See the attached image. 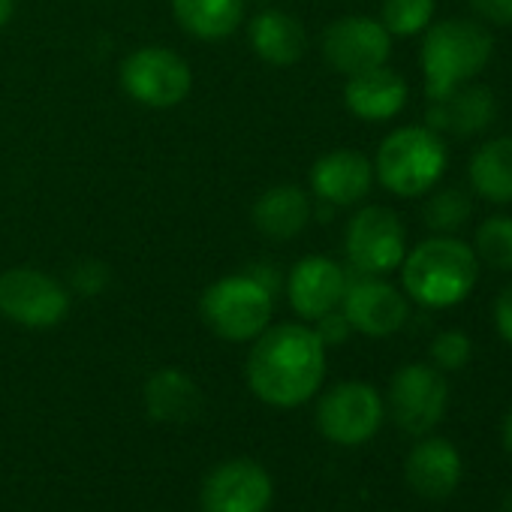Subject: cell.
<instances>
[{"label": "cell", "mask_w": 512, "mask_h": 512, "mask_svg": "<svg viewBox=\"0 0 512 512\" xmlns=\"http://www.w3.org/2000/svg\"><path fill=\"white\" fill-rule=\"evenodd\" d=\"M470 196L458 187H446V190H437L425 208H422V220L428 229H434L437 235H449L455 229H461L470 217Z\"/></svg>", "instance_id": "obj_25"}, {"label": "cell", "mask_w": 512, "mask_h": 512, "mask_svg": "<svg viewBox=\"0 0 512 512\" xmlns=\"http://www.w3.org/2000/svg\"><path fill=\"white\" fill-rule=\"evenodd\" d=\"M250 43L263 61L275 67H287L305 55L308 37L293 16L281 10H266L250 22Z\"/></svg>", "instance_id": "obj_20"}, {"label": "cell", "mask_w": 512, "mask_h": 512, "mask_svg": "<svg viewBox=\"0 0 512 512\" xmlns=\"http://www.w3.org/2000/svg\"><path fill=\"white\" fill-rule=\"evenodd\" d=\"M181 28L199 40L229 37L244 16V0H172Z\"/></svg>", "instance_id": "obj_23"}, {"label": "cell", "mask_w": 512, "mask_h": 512, "mask_svg": "<svg viewBox=\"0 0 512 512\" xmlns=\"http://www.w3.org/2000/svg\"><path fill=\"white\" fill-rule=\"evenodd\" d=\"M491 52L494 40L479 22L449 19L434 28L428 25L419 52L428 100H443L461 85L473 82L488 67Z\"/></svg>", "instance_id": "obj_3"}, {"label": "cell", "mask_w": 512, "mask_h": 512, "mask_svg": "<svg viewBox=\"0 0 512 512\" xmlns=\"http://www.w3.org/2000/svg\"><path fill=\"white\" fill-rule=\"evenodd\" d=\"M389 52H392L389 31L365 16H347L329 25L323 34V55L344 76L383 67L389 61Z\"/></svg>", "instance_id": "obj_12"}, {"label": "cell", "mask_w": 512, "mask_h": 512, "mask_svg": "<svg viewBox=\"0 0 512 512\" xmlns=\"http://www.w3.org/2000/svg\"><path fill=\"white\" fill-rule=\"evenodd\" d=\"M494 326H497L500 338L512 347V284L494 302Z\"/></svg>", "instance_id": "obj_30"}, {"label": "cell", "mask_w": 512, "mask_h": 512, "mask_svg": "<svg viewBox=\"0 0 512 512\" xmlns=\"http://www.w3.org/2000/svg\"><path fill=\"white\" fill-rule=\"evenodd\" d=\"M317 425L323 437L338 446L368 443L383 425V398L368 383H338L320 398Z\"/></svg>", "instance_id": "obj_7"}, {"label": "cell", "mask_w": 512, "mask_h": 512, "mask_svg": "<svg viewBox=\"0 0 512 512\" xmlns=\"http://www.w3.org/2000/svg\"><path fill=\"white\" fill-rule=\"evenodd\" d=\"M347 275L329 256H305L290 275V305L305 320H320L344 299Z\"/></svg>", "instance_id": "obj_14"}, {"label": "cell", "mask_w": 512, "mask_h": 512, "mask_svg": "<svg viewBox=\"0 0 512 512\" xmlns=\"http://www.w3.org/2000/svg\"><path fill=\"white\" fill-rule=\"evenodd\" d=\"M407 94V82L383 64L350 76L344 88V103L362 121H389L407 106Z\"/></svg>", "instance_id": "obj_16"}, {"label": "cell", "mask_w": 512, "mask_h": 512, "mask_svg": "<svg viewBox=\"0 0 512 512\" xmlns=\"http://www.w3.org/2000/svg\"><path fill=\"white\" fill-rule=\"evenodd\" d=\"M13 16V0H0V28H4Z\"/></svg>", "instance_id": "obj_32"}, {"label": "cell", "mask_w": 512, "mask_h": 512, "mask_svg": "<svg viewBox=\"0 0 512 512\" xmlns=\"http://www.w3.org/2000/svg\"><path fill=\"white\" fill-rule=\"evenodd\" d=\"M500 512H512V491L503 497V503H500Z\"/></svg>", "instance_id": "obj_33"}, {"label": "cell", "mask_w": 512, "mask_h": 512, "mask_svg": "<svg viewBox=\"0 0 512 512\" xmlns=\"http://www.w3.org/2000/svg\"><path fill=\"white\" fill-rule=\"evenodd\" d=\"M473 253L476 260H482L494 272H512V217L509 214L485 217L476 229Z\"/></svg>", "instance_id": "obj_24"}, {"label": "cell", "mask_w": 512, "mask_h": 512, "mask_svg": "<svg viewBox=\"0 0 512 512\" xmlns=\"http://www.w3.org/2000/svg\"><path fill=\"white\" fill-rule=\"evenodd\" d=\"M247 386L272 407H302L326 377V344L299 323L266 329L247 356Z\"/></svg>", "instance_id": "obj_1"}, {"label": "cell", "mask_w": 512, "mask_h": 512, "mask_svg": "<svg viewBox=\"0 0 512 512\" xmlns=\"http://www.w3.org/2000/svg\"><path fill=\"white\" fill-rule=\"evenodd\" d=\"M341 305H344L347 323L368 338L395 335L410 317L407 299L392 284L380 281L377 275H365V278L347 284Z\"/></svg>", "instance_id": "obj_13"}, {"label": "cell", "mask_w": 512, "mask_h": 512, "mask_svg": "<svg viewBox=\"0 0 512 512\" xmlns=\"http://www.w3.org/2000/svg\"><path fill=\"white\" fill-rule=\"evenodd\" d=\"M199 407H202L199 386L175 368H163L145 383V410L151 419L163 425H187L190 419L199 416Z\"/></svg>", "instance_id": "obj_19"}, {"label": "cell", "mask_w": 512, "mask_h": 512, "mask_svg": "<svg viewBox=\"0 0 512 512\" xmlns=\"http://www.w3.org/2000/svg\"><path fill=\"white\" fill-rule=\"evenodd\" d=\"M470 356H473V344L458 329L440 332L431 344V359L440 371H458L470 362Z\"/></svg>", "instance_id": "obj_27"}, {"label": "cell", "mask_w": 512, "mask_h": 512, "mask_svg": "<svg viewBox=\"0 0 512 512\" xmlns=\"http://www.w3.org/2000/svg\"><path fill=\"white\" fill-rule=\"evenodd\" d=\"M503 446H506V452L512 455V407H509V413H506V419H503Z\"/></svg>", "instance_id": "obj_31"}, {"label": "cell", "mask_w": 512, "mask_h": 512, "mask_svg": "<svg viewBox=\"0 0 512 512\" xmlns=\"http://www.w3.org/2000/svg\"><path fill=\"white\" fill-rule=\"evenodd\" d=\"M314 332L320 335V341H323V344H344V341L350 338L353 326L347 323V317H344V314L329 311L326 317H320V320H317V329H314Z\"/></svg>", "instance_id": "obj_29"}, {"label": "cell", "mask_w": 512, "mask_h": 512, "mask_svg": "<svg viewBox=\"0 0 512 512\" xmlns=\"http://www.w3.org/2000/svg\"><path fill=\"white\" fill-rule=\"evenodd\" d=\"M0 314L28 329H52L70 314V293L37 269L0 275Z\"/></svg>", "instance_id": "obj_8"}, {"label": "cell", "mask_w": 512, "mask_h": 512, "mask_svg": "<svg viewBox=\"0 0 512 512\" xmlns=\"http://www.w3.org/2000/svg\"><path fill=\"white\" fill-rule=\"evenodd\" d=\"M473 13L497 28H512V0H470Z\"/></svg>", "instance_id": "obj_28"}, {"label": "cell", "mask_w": 512, "mask_h": 512, "mask_svg": "<svg viewBox=\"0 0 512 512\" xmlns=\"http://www.w3.org/2000/svg\"><path fill=\"white\" fill-rule=\"evenodd\" d=\"M272 497V476L253 458L223 461L202 482V512H269Z\"/></svg>", "instance_id": "obj_10"}, {"label": "cell", "mask_w": 512, "mask_h": 512, "mask_svg": "<svg viewBox=\"0 0 512 512\" xmlns=\"http://www.w3.org/2000/svg\"><path fill=\"white\" fill-rule=\"evenodd\" d=\"M401 281L404 293L422 308H452L473 293L479 281V260L461 238L437 235L404 253Z\"/></svg>", "instance_id": "obj_2"}, {"label": "cell", "mask_w": 512, "mask_h": 512, "mask_svg": "<svg viewBox=\"0 0 512 512\" xmlns=\"http://www.w3.org/2000/svg\"><path fill=\"white\" fill-rule=\"evenodd\" d=\"M311 217V199L293 184L272 187L253 205V223L269 238H293L305 229Z\"/></svg>", "instance_id": "obj_21"}, {"label": "cell", "mask_w": 512, "mask_h": 512, "mask_svg": "<svg viewBox=\"0 0 512 512\" xmlns=\"http://www.w3.org/2000/svg\"><path fill=\"white\" fill-rule=\"evenodd\" d=\"M497 103L491 88L467 82L443 100H431L428 127L434 133H455V136H476L494 121Z\"/></svg>", "instance_id": "obj_18"}, {"label": "cell", "mask_w": 512, "mask_h": 512, "mask_svg": "<svg viewBox=\"0 0 512 512\" xmlns=\"http://www.w3.org/2000/svg\"><path fill=\"white\" fill-rule=\"evenodd\" d=\"M202 320L205 326L232 344L253 341L269 329L272 320V293L263 281L250 275H232L214 281L202 293Z\"/></svg>", "instance_id": "obj_5"}, {"label": "cell", "mask_w": 512, "mask_h": 512, "mask_svg": "<svg viewBox=\"0 0 512 512\" xmlns=\"http://www.w3.org/2000/svg\"><path fill=\"white\" fill-rule=\"evenodd\" d=\"M374 181V166L365 154L341 148L320 157L311 169L314 193L332 205H356Z\"/></svg>", "instance_id": "obj_15"}, {"label": "cell", "mask_w": 512, "mask_h": 512, "mask_svg": "<svg viewBox=\"0 0 512 512\" xmlns=\"http://www.w3.org/2000/svg\"><path fill=\"white\" fill-rule=\"evenodd\" d=\"M449 404V386L443 374L431 365H404L395 371L389 386V407L398 428L407 434H425L431 431Z\"/></svg>", "instance_id": "obj_11"}, {"label": "cell", "mask_w": 512, "mask_h": 512, "mask_svg": "<svg viewBox=\"0 0 512 512\" xmlns=\"http://www.w3.org/2000/svg\"><path fill=\"white\" fill-rule=\"evenodd\" d=\"M407 253L404 223L392 208L368 205L347 223V256L362 275H389Z\"/></svg>", "instance_id": "obj_6"}, {"label": "cell", "mask_w": 512, "mask_h": 512, "mask_svg": "<svg viewBox=\"0 0 512 512\" xmlns=\"http://www.w3.org/2000/svg\"><path fill=\"white\" fill-rule=\"evenodd\" d=\"M434 19V0H386L383 4V28L389 37H416Z\"/></svg>", "instance_id": "obj_26"}, {"label": "cell", "mask_w": 512, "mask_h": 512, "mask_svg": "<svg viewBox=\"0 0 512 512\" xmlns=\"http://www.w3.org/2000/svg\"><path fill=\"white\" fill-rule=\"evenodd\" d=\"M446 145L431 127L392 130L377 151V178L395 196H422L446 172Z\"/></svg>", "instance_id": "obj_4"}, {"label": "cell", "mask_w": 512, "mask_h": 512, "mask_svg": "<svg viewBox=\"0 0 512 512\" xmlns=\"http://www.w3.org/2000/svg\"><path fill=\"white\" fill-rule=\"evenodd\" d=\"M121 85L136 103L151 109H169L187 97L190 67L169 49H139L121 64Z\"/></svg>", "instance_id": "obj_9"}, {"label": "cell", "mask_w": 512, "mask_h": 512, "mask_svg": "<svg viewBox=\"0 0 512 512\" xmlns=\"http://www.w3.org/2000/svg\"><path fill=\"white\" fill-rule=\"evenodd\" d=\"M404 473L416 494L428 500H443L455 491L461 479V455L449 440L428 437L407 455Z\"/></svg>", "instance_id": "obj_17"}, {"label": "cell", "mask_w": 512, "mask_h": 512, "mask_svg": "<svg viewBox=\"0 0 512 512\" xmlns=\"http://www.w3.org/2000/svg\"><path fill=\"white\" fill-rule=\"evenodd\" d=\"M473 190L497 205L512 202V136H497L479 145L467 163Z\"/></svg>", "instance_id": "obj_22"}]
</instances>
